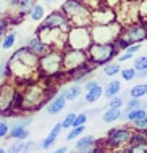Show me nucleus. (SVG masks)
I'll list each match as a JSON object with an SVG mask.
<instances>
[{
  "mask_svg": "<svg viewBox=\"0 0 147 153\" xmlns=\"http://www.w3.org/2000/svg\"><path fill=\"white\" fill-rule=\"evenodd\" d=\"M60 10L70 19L71 26H78V27L91 26V10L81 0H65Z\"/></svg>",
  "mask_w": 147,
  "mask_h": 153,
  "instance_id": "1",
  "label": "nucleus"
},
{
  "mask_svg": "<svg viewBox=\"0 0 147 153\" xmlns=\"http://www.w3.org/2000/svg\"><path fill=\"white\" fill-rule=\"evenodd\" d=\"M63 50L58 48H50L45 55L39 56V63H37V73L42 79H52L57 73L63 69Z\"/></svg>",
  "mask_w": 147,
  "mask_h": 153,
  "instance_id": "2",
  "label": "nucleus"
},
{
  "mask_svg": "<svg viewBox=\"0 0 147 153\" xmlns=\"http://www.w3.org/2000/svg\"><path fill=\"white\" fill-rule=\"evenodd\" d=\"M120 53V50L116 48L115 42H108V44H97L92 42L89 45V48L86 50L87 61H91L95 66H104L107 63H110L116 58V55Z\"/></svg>",
  "mask_w": 147,
  "mask_h": 153,
  "instance_id": "3",
  "label": "nucleus"
},
{
  "mask_svg": "<svg viewBox=\"0 0 147 153\" xmlns=\"http://www.w3.org/2000/svg\"><path fill=\"white\" fill-rule=\"evenodd\" d=\"M89 31H91L92 42L108 44V42H113L121 34L123 26L118 21H113L110 24H91Z\"/></svg>",
  "mask_w": 147,
  "mask_h": 153,
  "instance_id": "4",
  "label": "nucleus"
},
{
  "mask_svg": "<svg viewBox=\"0 0 147 153\" xmlns=\"http://www.w3.org/2000/svg\"><path fill=\"white\" fill-rule=\"evenodd\" d=\"M133 135V127L128 126H120V127H112L110 131L107 132V137L104 140L105 148L112 152H123V148L129 143V139Z\"/></svg>",
  "mask_w": 147,
  "mask_h": 153,
  "instance_id": "5",
  "label": "nucleus"
},
{
  "mask_svg": "<svg viewBox=\"0 0 147 153\" xmlns=\"http://www.w3.org/2000/svg\"><path fill=\"white\" fill-rule=\"evenodd\" d=\"M91 44H92V37H91L89 26L87 27L71 26L68 29V32H66V47L86 52Z\"/></svg>",
  "mask_w": 147,
  "mask_h": 153,
  "instance_id": "6",
  "label": "nucleus"
},
{
  "mask_svg": "<svg viewBox=\"0 0 147 153\" xmlns=\"http://www.w3.org/2000/svg\"><path fill=\"white\" fill-rule=\"evenodd\" d=\"M16 89H18V84L13 79H7L0 84V116H15L11 103H13Z\"/></svg>",
  "mask_w": 147,
  "mask_h": 153,
  "instance_id": "7",
  "label": "nucleus"
},
{
  "mask_svg": "<svg viewBox=\"0 0 147 153\" xmlns=\"http://www.w3.org/2000/svg\"><path fill=\"white\" fill-rule=\"evenodd\" d=\"M36 36L49 48L63 50L66 47V32L60 29H36Z\"/></svg>",
  "mask_w": 147,
  "mask_h": 153,
  "instance_id": "8",
  "label": "nucleus"
},
{
  "mask_svg": "<svg viewBox=\"0 0 147 153\" xmlns=\"http://www.w3.org/2000/svg\"><path fill=\"white\" fill-rule=\"evenodd\" d=\"M70 27L71 24H70V19L66 18V15L62 10H55L44 16V19L39 23L37 29H60V31L68 32Z\"/></svg>",
  "mask_w": 147,
  "mask_h": 153,
  "instance_id": "9",
  "label": "nucleus"
},
{
  "mask_svg": "<svg viewBox=\"0 0 147 153\" xmlns=\"http://www.w3.org/2000/svg\"><path fill=\"white\" fill-rule=\"evenodd\" d=\"M87 61V55L84 50H74V48H70V47H65L63 48V71L65 73H70L73 69L79 68L81 65H84Z\"/></svg>",
  "mask_w": 147,
  "mask_h": 153,
  "instance_id": "10",
  "label": "nucleus"
},
{
  "mask_svg": "<svg viewBox=\"0 0 147 153\" xmlns=\"http://www.w3.org/2000/svg\"><path fill=\"white\" fill-rule=\"evenodd\" d=\"M121 36L128 39L131 44H142L144 40H147V24L136 21L128 24V26H123Z\"/></svg>",
  "mask_w": 147,
  "mask_h": 153,
  "instance_id": "11",
  "label": "nucleus"
},
{
  "mask_svg": "<svg viewBox=\"0 0 147 153\" xmlns=\"http://www.w3.org/2000/svg\"><path fill=\"white\" fill-rule=\"evenodd\" d=\"M116 21V11L108 7H99L91 11V24H110Z\"/></svg>",
  "mask_w": 147,
  "mask_h": 153,
  "instance_id": "12",
  "label": "nucleus"
},
{
  "mask_svg": "<svg viewBox=\"0 0 147 153\" xmlns=\"http://www.w3.org/2000/svg\"><path fill=\"white\" fill-rule=\"evenodd\" d=\"M95 68H97L95 65H92L91 61H86V63L81 65L79 68L73 69V71H70V73H66V81L74 82V84H79V82H82L91 73H94Z\"/></svg>",
  "mask_w": 147,
  "mask_h": 153,
  "instance_id": "13",
  "label": "nucleus"
},
{
  "mask_svg": "<svg viewBox=\"0 0 147 153\" xmlns=\"http://www.w3.org/2000/svg\"><path fill=\"white\" fill-rule=\"evenodd\" d=\"M66 106V100L65 97H63V94H57L53 95L50 100L45 103V113L50 114V116H57V114H60L63 110H65Z\"/></svg>",
  "mask_w": 147,
  "mask_h": 153,
  "instance_id": "14",
  "label": "nucleus"
},
{
  "mask_svg": "<svg viewBox=\"0 0 147 153\" xmlns=\"http://www.w3.org/2000/svg\"><path fill=\"white\" fill-rule=\"evenodd\" d=\"M24 45H26V47H29V50H31L32 53H36L37 56L45 55V53L50 50V48H49L44 42H42V40H40L37 36H31L29 39H26V44H24Z\"/></svg>",
  "mask_w": 147,
  "mask_h": 153,
  "instance_id": "15",
  "label": "nucleus"
},
{
  "mask_svg": "<svg viewBox=\"0 0 147 153\" xmlns=\"http://www.w3.org/2000/svg\"><path fill=\"white\" fill-rule=\"evenodd\" d=\"M62 123H57L55 126L52 127V131L49 132V135L44 139V142L40 143V148H44V150H47V148H50L53 145V143L57 142V139H58V135H60V132H62Z\"/></svg>",
  "mask_w": 147,
  "mask_h": 153,
  "instance_id": "16",
  "label": "nucleus"
},
{
  "mask_svg": "<svg viewBox=\"0 0 147 153\" xmlns=\"http://www.w3.org/2000/svg\"><path fill=\"white\" fill-rule=\"evenodd\" d=\"M62 94H63V97H65V100L66 102H74V100H78L79 97H81V94H82V87L79 84H70L68 87H65L62 90Z\"/></svg>",
  "mask_w": 147,
  "mask_h": 153,
  "instance_id": "17",
  "label": "nucleus"
},
{
  "mask_svg": "<svg viewBox=\"0 0 147 153\" xmlns=\"http://www.w3.org/2000/svg\"><path fill=\"white\" fill-rule=\"evenodd\" d=\"M120 92H121V82L118 79H113L110 82H107L104 87V97H107L108 100L116 97V95H120Z\"/></svg>",
  "mask_w": 147,
  "mask_h": 153,
  "instance_id": "18",
  "label": "nucleus"
},
{
  "mask_svg": "<svg viewBox=\"0 0 147 153\" xmlns=\"http://www.w3.org/2000/svg\"><path fill=\"white\" fill-rule=\"evenodd\" d=\"M128 145H131L134 148H144L147 145V134L146 132H139V131H133V135L131 139H129V143Z\"/></svg>",
  "mask_w": 147,
  "mask_h": 153,
  "instance_id": "19",
  "label": "nucleus"
},
{
  "mask_svg": "<svg viewBox=\"0 0 147 153\" xmlns=\"http://www.w3.org/2000/svg\"><path fill=\"white\" fill-rule=\"evenodd\" d=\"M36 3H37V0H18V2H16V7H15L16 8V15H18L20 18L26 16Z\"/></svg>",
  "mask_w": 147,
  "mask_h": 153,
  "instance_id": "20",
  "label": "nucleus"
},
{
  "mask_svg": "<svg viewBox=\"0 0 147 153\" xmlns=\"http://www.w3.org/2000/svg\"><path fill=\"white\" fill-rule=\"evenodd\" d=\"M16 39H18V32L16 31L5 32V36L2 37V42H0L2 50H10V48H13L15 44H16Z\"/></svg>",
  "mask_w": 147,
  "mask_h": 153,
  "instance_id": "21",
  "label": "nucleus"
},
{
  "mask_svg": "<svg viewBox=\"0 0 147 153\" xmlns=\"http://www.w3.org/2000/svg\"><path fill=\"white\" fill-rule=\"evenodd\" d=\"M121 116H123L121 108H107L102 114V121L110 124V123H115V121H118V119H121Z\"/></svg>",
  "mask_w": 147,
  "mask_h": 153,
  "instance_id": "22",
  "label": "nucleus"
},
{
  "mask_svg": "<svg viewBox=\"0 0 147 153\" xmlns=\"http://www.w3.org/2000/svg\"><path fill=\"white\" fill-rule=\"evenodd\" d=\"M95 137L94 135H81L78 137L76 143H74V150H86V148H91L92 145H95Z\"/></svg>",
  "mask_w": 147,
  "mask_h": 153,
  "instance_id": "23",
  "label": "nucleus"
},
{
  "mask_svg": "<svg viewBox=\"0 0 147 153\" xmlns=\"http://www.w3.org/2000/svg\"><path fill=\"white\" fill-rule=\"evenodd\" d=\"M13 119H11L10 123V127H28L29 124H32V116H29V114H26V116H20V113L18 114H15V116H11Z\"/></svg>",
  "mask_w": 147,
  "mask_h": 153,
  "instance_id": "24",
  "label": "nucleus"
},
{
  "mask_svg": "<svg viewBox=\"0 0 147 153\" xmlns=\"http://www.w3.org/2000/svg\"><path fill=\"white\" fill-rule=\"evenodd\" d=\"M28 16H29L31 21L40 23L42 19H44V16H45V7L40 5V3H36V5L31 8V11L28 13Z\"/></svg>",
  "mask_w": 147,
  "mask_h": 153,
  "instance_id": "25",
  "label": "nucleus"
},
{
  "mask_svg": "<svg viewBox=\"0 0 147 153\" xmlns=\"http://www.w3.org/2000/svg\"><path fill=\"white\" fill-rule=\"evenodd\" d=\"M104 95V87L102 84L97 85V87L91 89V90H86V95H84V102L86 103H95L100 97Z\"/></svg>",
  "mask_w": 147,
  "mask_h": 153,
  "instance_id": "26",
  "label": "nucleus"
},
{
  "mask_svg": "<svg viewBox=\"0 0 147 153\" xmlns=\"http://www.w3.org/2000/svg\"><path fill=\"white\" fill-rule=\"evenodd\" d=\"M146 114H147L146 113V108H136V110L123 111V116H121V118H124L128 123H134V121H137V119L144 118Z\"/></svg>",
  "mask_w": 147,
  "mask_h": 153,
  "instance_id": "27",
  "label": "nucleus"
},
{
  "mask_svg": "<svg viewBox=\"0 0 147 153\" xmlns=\"http://www.w3.org/2000/svg\"><path fill=\"white\" fill-rule=\"evenodd\" d=\"M7 137L13 140H26L29 137V131L26 127H10V132H8Z\"/></svg>",
  "mask_w": 147,
  "mask_h": 153,
  "instance_id": "28",
  "label": "nucleus"
},
{
  "mask_svg": "<svg viewBox=\"0 0 147 153\" xmlns=\"http://www.w3.org/2000/svg\"><path fill=\"white\" fill-rule=\"evenodd\" d=\"M121 63H118V61H110V63H107V65H104L102 68H104V74L107 77H113V76H116V74H120L121 71Z\"/></svg>",
  "mask_w": 147,
  "mask_h": 153,
  "instance_id": "29",
  "label": "nucleus"
},
{
  "mask_svg": "<svg viewBox=\"0 0 147 153\" xmlns=\"http://www.w3.org/2000/svg\"><path fill=\"white\" fill-rule=\"evenodd\" d=\"M128 95L131 98H142L147 95V84H136L128 90Z\"/></svg>",
  "mask_w": 147,
  "mask_h": 153,
  "instance_id": "30",
  "label": "nucleus"
},
{
  "mask_svg": "<svg viewBox=\"0 0 147 153\" xmlns=\"http://www.w3.org/2000/svg\"><path fill=\"white\" fill-rule=\"evenodd\" d=\"M84 131H86V126H73V127H70V131H68V134H66V140H74V139H78V137H81V135L84 134Z\"/></svg>",
  "mask_w": 147,
  "mask_h": 153,
  "instance_id": "31",
  "label": "nucleus"
},
{
  "mask_svg": "<svg viewBox=\"0 0 147 153\" xmlns=\"http://www.w3.org/2000/svg\"><path fill=\"white\" fill-rule=\"evenodd\" d=\"M147 103L142 102V98H131L129 97L128 103L124 106V111H129V110H136V108H146Z\"/></svg>",
  "mask_w": 147,
  "mask_h": 153,
  "instance_id": "32",
  "label": "nucleus"
},
{
  "mask_svg": "<svg viewBox=\"0 0 147 153\" xmlns=\"http://www.w3.org/2000/svg\"><path fill=\"white\" fill-rule=\"evenodd\" d=\"M137 16L141 23L147 24V0H141L137 3Z\"/></svg>",
  "mask_w": 147,
  "mask_h": 153,
  "instance_id": "33",
  "label": "nucleus"
},
{
  "mask_svg": "<svg viewBox=\"0 0 147 153\" xmlns=\"http://www.w3.org/2000/svg\"><path fill=\"white\" fill-rule=\"evenodd\" d=\"M10 79V66H8V60L3 58L0 61V82Z\"/></svg>",
  "mask_w": 147,
  "mask_h": 153,
  "instance_id": "34",
  "label": "nucleus"
},
{
  "mask_svg": "<svg viewBox=\"0 0 147 153\" xmlns=\"http://www.w3.org/2000/svg\"><path fill=\"white\" fill-rule=\"evenodd\" d=\"M120 74H121V79L123 81H126V82H131V81H134L136 79V69L133 68H123L120 71Z\"/></svg>",
  "mask_w": 147,
  "mask_h": 153,
  "instance_id": "35",
  "label": "nucleus"
},
{
  "mask_svg": "<svg viewBox=\"0 0 147 153\" xmlns=\"http://www.w3.org/2000/svg\"><path fill=\"white\" fill-rule=\"evenodd\" d=\"M131 127L133 131H139V132H147V114L144 118L137 119V121L131 123Z\"/></svg>",
  "mask_w": 147,
  "mask_h": 153,
  "instance_id": "36",
  "label": "nucleus"
},
{
  "mask_svg": "<svg viewBox=\"0 0 147 153\" xmlns=\"http://www.w3.org/2000/svg\"><path fill=\"white\" fill-rule=\"evenodd\" d=\"M24 145H26V142L24 140H18L16 143H11L10 147L7 148V153H23L24 152Z\"/></svg>",
  "mask_w": 147,
  "mask_h": 153,
  "instance_id": "37",
  "label": "nucleus"
},
{
  "mask_svg": "<svg viewBox=\"0 0 147 153\" xmlns=\"http://www.w3.org/2000/svg\"><path fill=\"white\" fill-rule=\"evenodd\" d=\"M133 68L136 69V71H142V69H147V56H146V55H142V56H137V58H134Z\"/></svg>",
  "mask_w": 147,
  "mask_h": 153,
  "instance_id": "38",
  "label": "nucleus"
},
{
  "mask_svg": "<svg viewBox=\"0 0 147 153\" xmlns=\"http://www.w3.org/2000/svg\"><path fill=\"white\" fill-rule=\"evenodd\" d=\"M113 42H115V45H116V48H118L120 52H124L126 48H128V45H131V42H129L128 39H124V37L121 36V34H120L118 37H116V39L113 40Z\"/></svg>",
  "mask_w": 147,
  "mask_h": 153,
  "instance_id": "39",
  "label": "nucleus"
},
{
  "mask_svg": "<svg viewBox=\"0 0 147 153\" xmlns=\"http://www.w3.org/2000/svg\"><path fill=\"white\" fill-rule=\"evenodd\" d=\"M74 118H76V113H74V111H71V113L66 114L65 119L62 121V127H63V129H70V127H73Z\"/></svg>",
  "mask_w": 147,
  "mask_h": 153,
  "instance_id": "40",
  "label": "nucleus"
},
{
  "mask_svg": "<svg viewBox=\"0 0 147 153\" xmlns=\"http://www.w3.org/2000/svg\"><path fill=\"white\" fill-rule=\"evenodd\" d=\"M8 132H10V124H8V121H5V119L0 118V140L7 139Z\"/></svg>",
  "mask_w": 147,
  "mask_h": 153,
  "instance_id": "41",
  "label": "nucleus"
},
{
  "mask_svg": "<svg viewBox=\"0 0 147 153\" xmlns=\"http://www.w3.org/2000/svg\"><path fill=\"white\" fill-rule=\"evenodd\" d=\"M123 97H120V95H116V97H113L108 100V105H107V108H121L123 106Z\"/></svg>",
  "mask_w": 147,
  "mask_h": 153,
  "instance_id": "42",
  "label": "nucleus"
},
{
  "mask_svg": "<svg viewBox=\"0 0 147 153\" xmlns=\"http://www.w3.org/2000/svg\"><path fill=\"white\" fill-rule=\"evenodd\" d=\"M87 119H89V114L87 113H79V114H76V118H74L73 126H86Z\"/></svg>",
  "mask_w": 147,
  "mask_h": 153,
  "instance_id": "43",
  "label": "nucleus"
},
{
  "mask_svg": "<svg viewBox=\"0 0 147 153\" xmlns=\"http://www.w3.org/2000/svg\"><path fill=\"white\" fill-rule=\"evenodd\" d=\"M8 26H10V19L8 18H0V39L5 36Z\"/></svg>",
  "mask_w": 147,
  "mask_h": 153,
  "instance_id": "44",
  "label": "nucleus"
},
{
  "mask_svg": "<svg viewBox=\"0 0 147 153\" xmlns=\"http://www.w3.org/2000/svg\"><path fill=\"white\" fill-rule=\"evenodd\" d=\"M133 58H134V55L133 53H128V52H123V53H118V55H116V61H118V63H124V61H129Z\"/></svg>",
  "mask_w": 147,
  "mask_h": 153,
  "instance_id": "45",
  "label": "nucleus"
},
{
  "mask_svg": "<svg viewBox=\"0 0 147 153\" xmlns=\"http://www.w3.org/2000/svg\"><path fill=\"white\" fill-rule=\"evenodd\" d=\"M121 2H123V0H104V5L108 7V8H113V10H116V8L120 7Z\"/></svg>",
  "mask_w": 147,
  "mask_h": 153,
  "instance_id": "46",
  "label": "nucleus"
},
{
  "mask_svg": "<svg viewBox=\"0 0 147 153\" xmlns=\"http://www.w3.org/2000/svg\"><path fill=\"white\" fill-rule=\"evenodd\" d=\"M97 85H100V82L97 79H91V81L84 82V90H91V89L97 87Z\"/></svg>",
  "mask_w": 147,
  "mask_h": 153,
  "instance_id": "47",
  "label": "nucleus"
},
{
  "mask_svg": "<svg viewBox=\"0 0 147 153\" xmlns=\"http://www.w3.org/2000/svg\"><path fill=\"white\" fill-rule=\"evenodd\" d=\"M139 50H141V44H131V45H128V48H126L124 52L133 53V55H134V53H137Z\"/></svg>",
  "mask_w": 147,
  "mask_h": 153,
  "instance_id": "48",
  "label": "nucleus"
},
{
  "mask_svg": "<svg viewBox=\"0 0 147 153\" xmlns=\"http://www.w3.org/2000/svg\"><path fill=\"white\" fill-rule=\"evenodd\" d=\"M2 2L5 3L8 8H15V7H16V2H18V0H2Z\"/></svg>",
  "mask_w": 147,
  "mask_h": 153,
  "instance_id": "49",
  "label": "nucleus"
},
{
  "mask_svg": "<svg viewBox=\"0 0 147 153\" xmlns=\"http://www.w3.org/2000/svg\"><path fill=\"white\" fill-rule=\"evenodd\" d=\"M147 76V69H142V71H136V79H144Z\"/></svg>",
  "mask_w": 147,
  "mask_h": 153,
  "instance_id": "50",
  "label": "nucleus"
},
{
  "mask_svg": "<svg viewBox=\"0 0 147 153\" xmlns=\"http://www.w3.org/2000/svg\"><path fill=\"white\" fill-rule=\"evenodd\" d=\"M68 152V147H60V148H57L55 152H52V153H66Z\"/></svg>",
  "mask_w": 147,
  "mask_h": 153,
  "instance_id": "51",
  "label": "nucleus"
},
{
  "mask_svg": "<svg viewBox=\"0 0 147 153\" xmlns=\"http://www.w3.org/2000/svg\"><path fill=\"white\" fill-rule=\"evenodd\" d=\"M42 2H45L47 5H50V3H53V2H57V0H42Z\"/></svg>",
  "mask_w": 147,
  "mask_h": 153,
  "instance_id": "52",
  "label": "nucleus"
},
{
  "mask_svg": "<svg viewBox=\"0 0 147 153\" xmlns=\"http://www.w3.org/2000/svg\"><path fill=\"white\" fill-rule=\"evenodd\" d=\"M126 2H131V3H139L141 0H126Z\"/></svg>",
  "mask_w": 147,
  "mask_h": 153,
  "instance_id": "53",
  "label": "nucleus"
},
{
  "mask_svg": "<svg viewBox=\"0 0 147 153\" xmlns=\"http://www.w3.org/2000/svg\"><path fill=\"white\" fill-rule=\"evenodd\" d=\"M0 153H7V152H5V148H2V147H0Z\"/></svg>",
  "mask_w": 147,
  "mask_h": 153,
  "instance_id": "54",
  "label": "nucleus"
},
{
  "mask_svg": "<svg viewBox=\"0 0 147 153\" xmlns=\"http://www.w3.org/2000/svg\"><path fill=\"white\" fill-rule=\"evenodd\" d=\"M146 113H147V106H146Z\"/></svg>",
  "mask_w": 147,
  "mask_h": 153,
  "instance_id": "55",
  "label": "nucleus"
},
{
  "mask_svg": "<svg viewBox=\"0 0 147 153\" xmlns=\"http://www.w3.org/2000/svg\"><path fill=\"white\" fill-rule=\"evenodd\" d=\"M81 2H84V0H81Z\"/></svg>",
  "mask_w": 147,
  "mask_h": 153,
  "instance_id": "56",
  "label": "nucleus"
},
{
  "mask_svg": "<svg viewBox=\"0 0 147 153\" xmlns=\"http://www.w3.org/2000/svg\"><path fill=\"white\" fill-rule=\"evenodd\" d=\"M146 134H147V132H146Z\"/></svg>",
  "mask_w": 147,
  "mask_h": 153,
  "instance_id": "57",
  "label": "nucleus"
}]
</instances>
